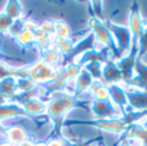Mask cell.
Masks as SVG:
<instances>
[{"mask_svg":"<svg viewBox=\"0 0 147 146\" xmlns=\"http://www.w3.org/2000/svg\"><path fill=\"white\" fill-rule=\"evenodd\" d=\"M83 103L84 102H81L72 92H69L66 89L52 92L51 98L47 102V115L54 123V131L57 133L56 139L66 140L62 135L65 119L70 114V111L76 107H80Z\"/></svg>","mask_w":147,"mask_h":146,"instance_id":"6da1fadb","label":"cell"},{"mask_svg":"<svg viewBox=\"0 0 147 146\" xmlns=\"http://www.w3.org/2000/svg\"><path fill=\"white\" fill-rule=\"evenodd\" d=\"M106 25L112 35L115 45H116V52H115L114 57V61H116V59L121 58L123 56H125L128 53L130 44L133 41V35L130 32V28L128 27V25L115 23L110 20H106Z\"/></svg>","mask_w":147,"mask_h":146,"instance_id":"7a4b0ae2","label":"cell"},{"mask_svg":"<svg viewBox=\"0 0 147 146\" xmlns=\"http://www.w3.org/2000/svg\"><path fill=\"white\" fill-rule=\"evenodd\" d=\"M89 28L90 32L93 34L94 41H96V47L94 48H105L109 49L112 53V56L115 57V52H116V45L115 41L112 39V35L110 32L109 27L106 25V21H102L97 17L90 16L89 17Z\"/></svg>","mask_w":147,"mask_h":146,"instance_id":"3957f363","label":"cell"},{"mask_svg":"<svg viewBox=\"0 0 147 146\" xmlns=\"http://www.w3.org/2000/svg\"><path fill=\"white\" fill-rule=\"evenodd\" d=\"M57 75H58V69L45 64L41 59H38L26 71V76L36 85L51 84L52 82L56 80Z\"/></svg>","mask_w":147,"mask_h":146,"instance_id":"277c9868","label":"cell"},{"mask_svg":"<svg viewBox=\"0 0 147 146\" xmlns=\"http://www.w3.org/2000/svg\"><path fill=\"white\" fill-rule=\"evenodd\" d=\"M137 59H138V41L137 39L133 38V41L130 44L128 53L125 56H123L121 58L115 61L117 69L121 71L124 85H127L134 76V65L137 62Z\"/></svg>","mask_w":147,"mask_h":146,"instance_id":"5b68a950","label":"cell"},{"mask_svg":"<svg viewBox=\"0 0 147 146\" xmlns=\"http://www.w3.org/2000/svg\"><path fill=\"white\" fill-rule=\"evenodd\" d=\"M89 109H90V113L93 115V119H114L124 115L110 100H90L89 101Z\"/></svg>","mask_w":147,"mask_h":146,"instance_id":"8992f818","label":"cell"},{"mask_svg":"<svg viewBox=\"0 0 147 146\" xmlns=\"http://www.w3.org/2000/svg\"><path fill=\"white\" fill-rule=\"evenodd\" d=\"M128 27L130 28L133 38L137 39L145 32L146 27H147V22L145 21V18L142 17L140 10V5L138 3H133L130 5V10H129V21H128Z\"/></svg>","mask_w":147,"mask_h":146,"instance_id":"52a82bcc","label":"cell"},{"mask_svg":"<svg viewBox=\"0 0 147 146\" xmlns=\"http://www.w3.org/2000/svg\"><path fill=\"white\" fill-rule=\"evenodd\" d=\"M110 93V101L121 111L124 115L129 114V106H128V96L127 87L124 84H111L107 85Z\"/></svg>","mask_w":147,"mask_h":146,"instance_id":"ba28073f","label":"cell"},{"mask_svg":"<svg viewBox=\"0 0 147 146\" xmlns=\"http://www.w3.org/2000/svg\"><path fill=\"white\" fill-rule=\"evenodd\" d=\"M128 106L130 113H142L147 111V92L137 88L127 87Z\"/></svg>","mask_w":147,"mask_h":146,"instance_id":"9c48e42d","label":"cell"},{"mask_svg":"<svg viewBox=\"0 0 147 146\" xmlns=\"http://www.w3.org/2000/svg\"><path fill=\"white\" fill-rule=\"evenodd\" d=\"M101 82L105 85H111V84H124L123 80L121 71L117 69L116 64L114 59H109L105 62L103 70H102V79Z\"/></svg>","mask_w":147,"mask_h":146,"instance_id":"30bf717a","label":"cell"},{"mask_svg":"<svg viewBox=\"0 0 147 146\" xmlns=\"http://www.w3.org/2000/svg\"><path fill=\"white\" fill-rule=\"evenodd\" d=\"M125 87H132L147 92V65L142 59H137L134 65V76Z\"/></svg>","mask_w":147,"mask_h":146,"instance_id":"8fae6325","label":"cell"},{"mask_svg":"<svg viewBox=\"0 0 147 146\" xmlns=\"http://www.w3.org/2000/svg\"><path fill=\"white\" fill-rule=\"evenodd\" d=\"M93 82H94L93 76H92V75L83 67L81 71L79 72L75 83H74L75 85H74V92L72 93L78 98H80V96H83L84 93H88L89 88H90V85H92V83Z\"/></svg>","mask_w":147,"mask_h":146,"instance_id":"7c38bea8","label":"cell"},{"mask_svg":"<svg viewBox=\"0 0 147 146\" xmlns=\"http://www.w3.org/2000/svg\"><path fill=\"white\" fill-rule=\"evenodd\" d=\"M23 109L31 115H44L47 114V102H44L39 96H34L26 100Z\"/></svg>","mask_w":147,"mask_h":146,"instance_id":"4fadbf2b","label":"cell"},{"mask_svg":"<svg viewBox=\"0 0 147 146\" xmlns=\"http://www.w3.org/2000/svg\"><path fill=\"white\" fill-rule=\"evenodd\" d=\"M88 95L90 96L92 100H97V101L110 100L109 87L105 85L101 80H94V82L92 83L90 88H89V91H88Z\"/></svg>","mask_w":147,"mask_h":146,"instance_id":"5bb4252c","label":"cell"},{"mask_svg":"<svg viewBox=\"0 0 147 146\" xmlns=\"http://www.w3.org/2000/svg\"><path fill=\"white\" fill-rule=\"evenodd\" d=\"M62 58H63V56H62L54 47H51V48H48L47 51L41 52V58L40 59L44 61L45 64H48V65H51V66L58 69L57 66L62 62Z\"/></svg>","mask_w":147,"mask_h":146,"instance_id":"9a60e30c","label":"cell"},{"mask_svg":"<svg viewBox=\"0 0 147 146\" xmlns=\"http://www.w3.org/2000/svg\"><path fill=\"white\" fill-rule=\"evenodd\" d=\"M7 139L10 141V144L20 145L23 141L27 140V132L22 128V127H12L7 131Z\"/></svg>","mask_w":147,"mask_h":146,"instance_id":"2e32d148","label":"cell"},{"mask_svg":"<svg viewBox=\"0 0 147 146\" xmlns=\"http://www.w3.org/2000/svg\"><path fill=\"white\" fill-rule=\"evenodd\" d=\"M53 27H54V36L61 39H71V27L69 23L63 22L61 20H53Z\"/></svg>","mask_w":147,"mask_h":146,"instance_id":"e0dca14e","label":"cell"},{"mask_svg":"<svg viewBox=\"0 0 147 146\" xmlns=\"http://www.w3.org/2000/svg\"><path fill=\"white\" fill-rule=\"evenodd\" d=\"M16 39L17 41L21 44V45H30L31 43H35V36H34V31H30V30H22L16 35Z\"/></svg>","mask_w":147,"mask_h":146,"instance_id":"ac0fdd59","label":"cell"},{"mask_svg":"<svg viewBox=\"0 0 147 146\" xmlns=\"http://www.w3.org/2000/svg\"><path fill=\"white\" fill-rule=\"evenodd\" d=\"M138 59H142L143 56L147 53V27L145 32L138 38Z\"/></svg>","mask_w":147,"mask_h":146,"instance_id":"d6986e66","label":"cell"},{"mask_svg":"<svg viewBox=\"0 0 147 146\" xmlns=\"http://www.w3.org/2000/svg\"><path fill=\"white\" fill-rule=\"evenodd\" d=\"M7 17L9 18H17L21 16V5L17 1H12L7 5Z\"/></svg>","mask_w":147,"mask_h":146,"instance_id":"ffe728a7","label":"cell"},{"mask_svg":"<svg viewBox=\"0 0 147 146\" xmlns=\"http://www.w3.org/2000/svg\"><path fill=\"white\" fill-rule=\"evenodd\" d=\"M12 25H13V23H12V21H10L9 17L0 14V31H7V30H9Z\"/></svg>","mask_w":147,"mask_h":146,"instance_id":"44dd1931","label":"cell"},{"mask_svg":"<svg viewBox=\"0 0 147 146\" xmlns=\"http://www.w3.org/2000/svg\"><path fill=\"white\" fill-rule=\"evenodd\" d=\"M45 146H67V142H66V140H63V139H56V137H54L48 144H45Z\"/></svg>","mask_w":147,"mask_h":146,"instance_id":"7402d4cb","label":"cell"},{"mask_svg":"<svg viewBox=\"0 0 147 146\" xmlns=\"http://www.w3.org/2000/svg\"><path fill=\"white\" fill-rule=\"evenodd\" d=\"M98 141V139H92L88 141H80V142H67V146H90L92 144Z\"/></svg>","mask_w":147,"mask_h":146,"instance_id":"603a6c76","label":"cell"},{"mask_svg":"<svg viewBox=\"0 0 147 146\" xmlns=\"http://www.w3.org/2000/svg\"><path fill=\"white\" fill-rule=\"evenodd\" d=\"M18 146H36V145L32 141H30V140H26V141H23L22 144H20Z\"/></svg>","mask_w":147,"mask_h":146,"instance_id":"cb8c5ba5","label":"cell"},{"mask_svg":"<svg viewBox=\"0 0 147 146\" xmlns=\"http://www.w3.org/2000/svg\"><path fill=\"white\" fill-rule=\"evenodd\" d=\"M120 146H134V145H133L130 141H128V140L123 139V141H121V144H120Z\"/></svg>","mask_w":147,"mask_h":146,"instance_id":"d4e9b609","label":"cell"},{"mask_svg":"<svg viewBox=\"0 0 147 146\" xmlns=\"http://www.w3.org/2000/svg\"><path fill=\"white\" fill-rule=\"evenodd\" d=\"M90 146H103V145H102V144H98V141H97V142H94V144H92Z\"/></svg>","mask_w":147,"mask_h":146,"instance_id":"484cf974","label":"cell"},{"mask_svg":"<svg viewBox=\"0 0 147 146\" xmlns=\"http://www.w3.org/2000/svg\"><path fill=\"white\" fill-rule=\"evenodd\" d=\"M134 146H147V145H134Z\"/></svg>","mask_w":147,"mask_h":146,"instance_id":"4316f807","label":"cell"}]
</instances>
